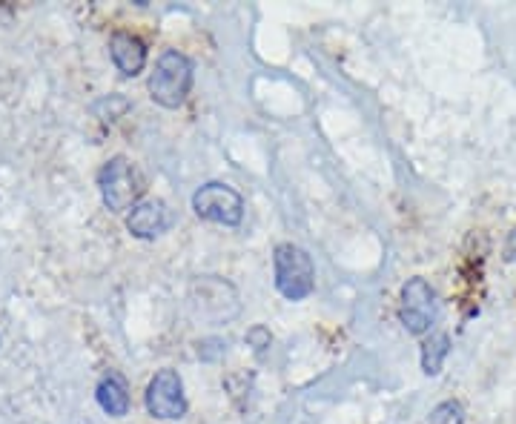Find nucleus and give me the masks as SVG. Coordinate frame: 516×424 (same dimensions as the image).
Here are the masks:
<instances>
[{
    "label": "nucleus",
    "instance_id": "obj_13",
    "mask_svg": "<svg viewBox=\"0 0 516 424\" xmlns=\"http://www.w3.org/2000/svg\"><path fill=\"white\" fill-rule=\"evenodd\" d=\"M247 341H250L256 350H264V347H270V333H267L264 327H253V330L247 333Z\"/></svg>",
    "mask_w": 516,
    "mask_h": 424
},
{
    "label": "nucleus",
    "instance_id": "obj_3",
    "mask_svg": "<svg viewBox=\"0 0 516 424\" xmlns=\"http://www.w3.org/2000/svg\"><path fill=\"white\" fill-rule=\"evenodd\" d=\"M98 190H101V198H104L109 210L127 212L141 201L144 178H141V172L135 170V164L129 158L115 155L98 172Z\"/></svg>",
    "mask_w": 516,
    "mask_h": 424
},
{
    "label": "nucleus",
    "instance_id": "obj_6",
    "mask_svg": "<svg viewBox=\"0 0 516 424\" xmlns=\"http://www.w3.org/2000/svg\"><path fill=\"white\" fill-rule=\"evenodd\" d=\"M144 402L147 410L155 419H164V422H175L187 413V396H184V382L181 376L164 367L158 370L147 384V393H144Z\"/></svg>",
    "mask_w": 516,
    "mask_h": 424
},
{
    "label": "nucleus",
    "instance_id": "obj_2",
    "mask_svg": "<svg viewBox=\"0 0 516 424\" xmlns=\"http://www.w3.org/2000/svg\"><path fill=\"white\" fill-rule=\"evenodd\" d=\"M273 270H276V290L287 301H304L316 290L313 258L299 244H279L273 253Z\"/></svg>",
    "mask_w": 516,
    "mask_h": 424
},
{
    "label": "nucleus",
    "instance_id": "obj_10",
    "mask_svg": "<svg viewBox=\"0 0 516 424\" xmlns=\"http://www.w3.org/2000/svg\"><path fill=\"white\" fill-rule=\"evenodd\" d=\"M98 404H101V410L109 413V416H115V419H121V416H127L129 410V390H127V382L118 376V373H109L101 379L98 384Z\"/></svg>",
    "mask_w": 516,
    "mask_h": 424
},
{
    "label": "nucleus",
    "instance_id": "obj_9",
    "mask_svg": "<svg viewBox=\"0 0 516 424\" xmlns=\"http://www.w3.org/2000/svg\"><path fill=\"white\" fill-rule=\"evenodd\" d=\"M109 55H112V64L118 66V72L127 75V78H135L147 66V46L141 43V38H135L129 32L112 35Z\"/></svg>",
    "mask_w": 516,
    "mask_h": 424
},
{
    "label": "nucleus",
    "instance_id": "obj_4",
    "mask_svg": "<svg viewBox=\"0 0 516 424\" xmlns=\"http://www.w3.org/2000/svg\"><path fill=\"white\" fill-rule=\"evenodd\" d=\"M399 318L405 330L413 336H425L439 318V298L422 276L410 278L402 287V301H399Z\"/></svg>",
    "mask_w": 516,
    "mask_h": 424
},
{
    "label": "nucleus",
    "instance_id": "obj_5",
    "mask_svg": "<svg viewBox=\"0 0 516 424\" xmlns=\"http://www.w3.org/2000/svg\"><path fill=\"white\" fill-rule=\"evenodd\" d=\"M193 210L204 221L224 224V227H238L241 218H244V198L230 184L210 181V184L195 190Z\"/></svg>",
    "mask_w": 516,
    "mask_h": 424
},
{
    "label": "nucleus",
    "instance_id": "obj_12",
    "mask_svg": "<svg viewBox=\"0 0 516 424\" xmlns=\"http://www.w3.org/2000/svg\"><path fill=\"white\" fill-rule=\"evenodd\" d=\"M430 424H465V410L459 402H442L430 410Z\"/></svg>",
    "mask_w": 516,
    "mask_h": 424
},
{
    "label": "nucleus",
    "instance_id": "obj_7",
    "mask_svg": "<svg viewBox=\"0 0 516 424\" xmlns=\"http://www.w3.org/2000/svg\"><path fill=\"white\" fill-rule=\"evenodd\" d=\"M190 304H193L195 316L210 318V321H227V318H233V313H227L224 307L230 304V307H236L238 310V296L227 281L207 276L198 278L193 284V290H190Z\"/></svg>",
    "mask_w": 516,
    "mask_h": 424
},
{
    "label": "nucleus",
    "instance_id": "obj_11",
    "mask_svg": "<svg viewBox=\"0 0 516 424\" xmlns=\"http://www.w3.org/2000/svg\"><path fill=\"white\" fill-rule=\"evenodd\" d=\"M448 353H451V339H448V333H430L425 344H422V370L428 373V376H436L439 370H442V364L448 359Z\"/></svg>",
    "mask_w": 516,
    "mask_h": 424
},
{
    "label": "nucleus",
    "instance_id": "obj_1",
    "mask_svg": "<svg viewBox=\"0 0 516 424\" xmlns=\"http://www.w3.org/2000/svg\"><path fill=\"white\" fill-rule=\"evenodd\" d=\"M190 89H193V61L178 49L164 52L150 75L152 101L164 109H178L187 101Z\"/></svg>",
    "mask_w": 516,
    "mask_h": 424
},
{
    "label": "nucleus",
    "instance_id": "obj_8",
    "mask_svg": "<svg viewBox=\"0 0 516 424\" xmlns=\"http://www.w3.org/2000/svg\"><path fill=\"white\" fill-rule=\"evenodd\" d=\"M170 224V215H167V207L164 201H155V198H147V201H138L127 215V230L135 238H158V235L167 230Z\"/></svg>",
    "mask_w": 516,
    "mask_h": 424
},
{
    "label": "nucleus",
    "instance_id": "obj_14",
    "mask_svg": "<svg viewBox=\"0 0 516 424\" xmlns=\"http://www.w3.org/2000/svg\"><path fill=\"white\" fill-rule=\"evenodd\" d=\"M505 258H508V261H516V230L508 235V241H505Z\"/></svg>",
    "mask_w": 516,
    "mask_h": 424
}]
</instances>
